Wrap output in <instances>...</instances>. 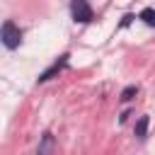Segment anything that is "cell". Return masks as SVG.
I'll use <instances>...</instances> for the list:
<instances>
[{"label": "cell", "instance_id": "obj_1", "mask_svg": "<svg viewBox=\"0 0 155 155\" xmlns=\"http://www.w3.org/2000/svg\"><path fill=\"white\" fill-rule=\"evenodd\" d=\"M0 39H2V46L15 51L19 44H22V29L12 22V19H5L2 27H0Z\"/></svg>", "mask_w": 155, "mask_h": 155}, {"label": "cell", "instance_id": "obj_2", "mask_svg": "<svg viewBox=\"0 0 155 155\" xmlns=\"http://www.w3.org/2000/svg\"><path fill=\"white\" fill-rule=\"evenodd\" d=\"M70 15L80 24H90L94 19V10H92V5L87 0H70Z\"/></svg>", "mask_w": 155, "mask_h": 155}, {"label": "cell", "instance_id": "obj_3", "mask_svg": "<svg viewBox=\"0 0 155 155\" xmlns=\"http://www.w3.org/2000/svg\"><path fill=\"white\" fill-rule=\"evenodd\" d=\"M68 58H70V53H61V56H58V58H56V61H53V63H51L46 70H41V73H39L36 82L41 85V82H48V80H53V78H56L61 70H65V68H68Z\"/></svg>", "mask_w": 155, "mask_h": 155}, {"label": "cell", "instance_id": "obj_4", "mask_svg": "<svg viewBox=\"0 0 155 155\" xmlns=\"http://www.w3.org/2000/svg\"><path fill=\"white\" fill-rule=\"evenodd\" d=\"M53 145H56V138L51 131H44L41 138H39V148H36V155H51L53 153Z\"/></svg>", "mask_w": 155, "mask_h": 155}, {"label": "cell", "instance_id": "obj_5", "mask_svg": "<svg viewBox=\"0 0 155 155\" xmlns=\"http://www.w3.org/2000/svg\"><path fill=\"white\" fill-rule=\"evenodd\" d=\"M148 126H150V116H148V114L138 116V121H136V126H133V133H136L138 140H143V138L148 136Z\"/></svg>", "mask_w": 155, "mask_h": 155}, {"label": "cell", "instance_id": "obj_6", "mask_svg": "<svg viewBox=\"0 0 155 155\" xmlns=\"http://www.w3.org/2000/svg\"><path fill=\"white\" fill-rule=\"evenodd\" d=\"M136 94H138V85H126V87L121 90L119 99H121V102H131V99H136Z\"/></svg>", "mask_w": 155, "mask_h": 155}, {"label": "cell", "instance_id": "obj_7", "mask_svg": "<svg viewBox=\"0 0 155 155\" xmlns=\"http://www.w3.org/2000/svg\"><path fill=\"white\" fill-rule=\"evenodd\" d=\"M138 19H143L148 27H155V7H145V10H140Z\"/></svg>", "mask_w": 155, "mask_h": 155}, {"label": "cell", "instance_id": "obj_8", "mask_svg": "<svg viewBox=\"0 0 155 155\" xmlns=\"http://www.w3.org/2000/svg\"><path fill=\"white\" fill-rule=\"evenodd\" d=\"M133 22V15H124V19H121V27H128Z\"/></svg>", "mask_w": 155, "mask_h": 155}]
</instances>
